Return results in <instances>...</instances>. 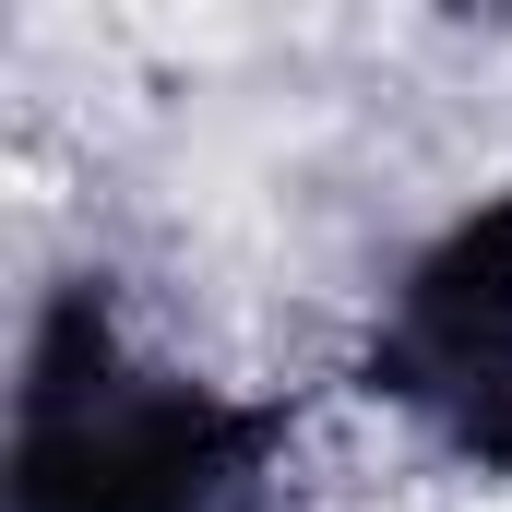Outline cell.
<instances>
[{
  "label": "cell",
  "instance_id": "cell-1",
  "mask_svg": "<svg viewBox=\"0 0 512 512\" xmlns=\"http://www.w3.org/2000/svg\"><path fill=\"white\" fill-rule=\"evenodd\" d=\"M251 453V417L203 405L191 382L120 370L84 298L48 310L24 429H12V512H203Z\"/></svg>",
  "mask_w": 512,
  "mask_h": 512
},
{
  "label": "cell",
  "instance_id": "cell-2",
  "mask_svg": "<svg viewBox=\"0 0 512 512\" xmlns=\"http://www.w3.org/2000/svg\"><path fill=\"white\" fill-rule=\"evenodd\" d=\"M393 370H405V393L453 405V429L477 453L512 465V215L465 227L453 251L417 274L405 334H393Z\"/></svg>",
  "mask_w": 512,
  "mask_h": 512
}]
</instances>
